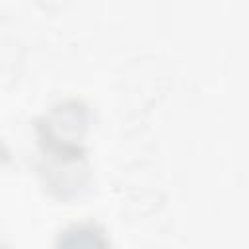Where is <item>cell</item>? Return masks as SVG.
Wrapping results in <instances>:
<instances>
[{
	"instance_id": "277c9868",
	"label": "cell",
	"mask_w": 249,
	"mask_h": 249,
	"mask_svg": "<svg viewBox=\"0 0 249 249\" xmlns=\"http://www.w3.org/2000/svg\"><path fill=\"white\" fill-rule=\"evenodd\" d=\"M8 161H10V150H8V146L0 140V167L6 165Z\"/></svg>"
},
{
	"instance_id": "5b68a950",
	"label": "cell",
	"mask_w": 249,
	"mask_h": 249,
	"mask_svg": "<svg viewBox=\"0 0 249 249\" xmlns=\"http://www.w3.org/2000/svg\"><path fill=\"white\" fill-rule=\"evenodd\" d=\"M0 249H10V247H8V245H6L4 241H0Z\"/></svg>"
},
{
	"instance_id": "3957f363",
	"label": "cell",
	"mask_w": 249,
	"mask_h": 249,
	"mask_svg": "<svg viewBox=\"0 0 249 249\" xmlns=\"http://www.w3.org/2000/svg\"><path fill=\"white\" fill-rule=\"evenodd\" d=\"M54 249H111V245L103 228L97 224L74 222L58 231Z\"/></svg>"
},
{
	"instance_id": "6da1fadb",
	"label": "cell",
	"mask_w": 249,
	"mask_h": 249,
	"mask_svg": "<svg viewBox=\"0 0 249 249\" xmlns=\"http://www.w3.org/2000/svg\"><path fill=\"white\" fill-rule=\"evenodd\" d=\"M91 123L89 105L80 97L53 103L37 121L35 134L47 156H86L84 138Z\"/></svg>"
},
{
	"instance_id": "7a4b0ae2",
	"label": "cell",
	"mask_w": 249,
	"mask_h": 249,
	"mask_svg": "<svg viewBox=\"0 0 249 249\" xmlns=\"http://www.w3.org/2000/svg\"><path fill=\"white\" fill-rule=\"evenodd\" d=\"M39 175L47 189L60 196L72 198L84 193L89 185V163L86 156H47L39 161Z\"/></svg>"
}]
</instances>
